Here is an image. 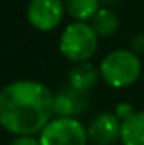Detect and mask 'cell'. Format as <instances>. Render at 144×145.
Listing matches in <instances>:
<instances>
[{
  "label": "cell",
  "mask_w": 144,
  "mask_h": 145,
  "mask_svg": "<svg viewBox=\"0 0 144 145\" xmlns=\"http://www.w3.org/2000/svg\"><path fill=\"white\" fill-rule=\"evenodd\" d=\"M66 12L76 22H90L100 10V0H63Z\"/></svg>",
  "instance_id": "obj_11"
},
{
  "label": "cell",
  "mask_w": 144,
  "mask_h": 145,
  "mask_svg": "<svg viewBox=\"0 0 144 145\" xmlns=\"http://www.w3.org/2000/svg\"><path fill=\"white\" fill-rule=\"evenodd\" d=\"M114 113H115V116H117L120 121H124V120H127L131 115H134V113H136V110H134V106H132L131 103L122 101V103H119V105L115 106Z\"/></svg>",
  "instance_id": "obj_12"
},
{
  "label": "cell",
  "mask_w": 144,
  "mask_h": 145,
  "mask_svg": "<svg viewBox=\"0 0 144 145\" xmlns=\"http://www.w3.org/2000/svg\"><path fill=\"white\" fill-rule=\"evenodd\" d=\"M88 106V98L87 93H81L78 89L66 84L65 88H59L54 93V101H53V110L56 116L61 118H76L81 115Z\"/></svg>",
  "instance_id": "obj_7"
},
{
  "label": "cell",
  "mask_w": 144,
  "mask_h": 145,
  "mask_svg": "<svg viewBox=\"0 0 144 145\" xmlns=\"http://www.w3.org/2000/svg\"><path fill=\"white\" fill-rule=\"evenodd\" d=\"M41 145H88L87 127L78 118L54 116L39 133Z\"/></svg>",
  "instance_id": "obj_4"
},
{
  "label": "cell",
  "mask_w": 144,
  "mask_h": 145,
  "mask_svg": "<svg viewBox=\"0 0 144 145\" xmlns=\"http://www.w3.org/2000/svg\"><path fill=\"white\" fill-rule=\"evenodd\" d=\"M131 51L136 52L137 56L144 54V32H139V34L132 36V39H131Z\"/></svg>",
  "instance_id": "obj_13"
},
{
  "label": "cell",
  "mask_w": 144,
  "mask_h": 145,
  "mask_svg": "<svg viewBox=\"0 0 144 145\" xmlns=\"http://www.w3.org/2000/svg\"><path fill=\"white\" fill-rule=\"evenodd\" d=\"M10 145H41L39 138H36L34 135H22V137H15Z\"/></svg>",
  "instance_id": "obj_14"
},
{
  "label": "cell",
  "mask_w": 144,
  "mask_h": 145,
  "mask_svg": "<svg viewBox=\"0 0 144 145\" xmlns=\"http://www.w3.org/2000/svg\"><path fill=\"white\" fill-rule=\"evenodd\" d=\"M90 25L93 27V31L97 32L98 37H110L119 31L120 19H119V15L115 14L114 8L100 7V10L90 20Z\"/></svg>",
  "instance_id": "obj_10"
},
{
  "label": "cell",
  "mask_w": 144,
  "mask_h": 145,
  "mask_svg": "<svg viewBox=\"0 0 144 145\" xmlns=\"http://www.w3.org/2000/svg\"><path fill=\"white\" fill-rule=\"evenodd\" d=\"M65 12L63 0H29L26 10L29 24L42 32L56 29L65 17Z\"/></svg>",
  "instance_id": "obj_5"
},
{
  "label": "cell",
  "mask_w": 144,
  "mask_h": 145,
  "mask_svg": "<svg viewBox=\"0 0 144 145\" xmlns=\"http://www.w3.org/2000/svg\"><path fill=\"white\" fill-rule=\"evenodd\" d=\"M98 72L108 86L122 89L132 86L143 72V63L131 49H114L100 61Z\"/></svg>",
  "instance_id": "obj_2"
},
{
  "label": "cell",
  "mask_w": 144,
  "mask_h": 145,
  "mask_svg": "<svg viewBox=\"0 0 144 145\" xmlns=\"http://www.w3.org/2000/svg\"><path fill=\"white\" fill-rule=\"evenodd\" d=\"M119 3V0H100V5L105 7V8H112Z\"/></svg>",
  "instance_id": "obj_15"
},
{
  "label": "cell",
  "mask_w": 144,
  "mask_h": 145,
  "mask_svg": "<svg viewBox=\"0 0 144 145\" xmlns=\"http://www.w3.org/2000/svg\"><path fill=\"white\" fill-rule=\"evenodd\" d=\"M98 76H100V72L92 63H78L70 69L68 84L81 93H88L90 89L95 88Z\"/></svg>",
  "instance_id": "obj_8"
},
{
  "label": "cell",
  "mask_w": 144,
  "mask_h": 145,
  "mask_svg": "<svg viewBox=\"0 0 144 145\" xmlns=\"http://www.w3.org/2000/svg\"><path fill=\"white\" fill-rule=\"evenodd\" d=\"M120 120L114 111L98 113L87 127L88 140L93 145H114L120 138Z\"/></svg>",
  "instance_id": "obj_6"
},
{
  "label": "cell",
  "mask_w": 144,
  "mask_h": 145,
  "mask_svg": "<svg viewBox=\"0 0 144 145\" xmlns=\"http://www.w3.org/2000/svg\"><path fill=\"white\" fill-rule=\"evenodd\" d=\"M97 32L90 22H71L68 24L59 36V51L71 63H88L98 49Z\"/></svg>",
  "instance_id": "obj_3"
},
{
  "label": "cell",
  "mask_w": 144,
  "mask_h": 145,
  "mask_svg": "<svg viewBox=\"0 0 144 145\" xmlns=\"http://www.w3.org/2000/svg\"><path fill=\"white\" fill-rule=\"evenodd\" d=\"M54 93L41 81L17 79L0 89V127L17 137L36 135L53 120Z\"/></svg>",
  "instance_id": "obj_1"
},
{
  "label": "cell",
  "mask_w": 144,
  "mask_h": 145,
  "mask_svg": "<svg viewBox=\"0 0 144 145\" xmlns=\"http://www.w3.org/2000/svg\"><path fill=\"white\" fill-rule=\"evenodd\" d=\"M122 145H144V110H136L127 120L120 123V138Z\"/></svg>",
  "instance_id": "obj_9"
}]
</instances>
